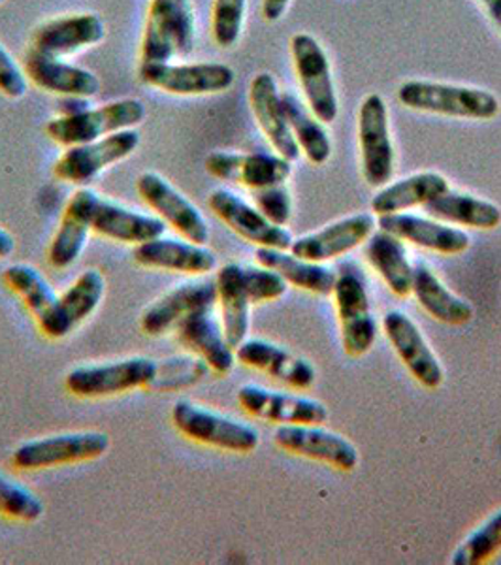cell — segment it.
Listing matches in <instances>:
<instances>
[{
  "label": "cell",
  "mask_w": 501,
  "mask_h": 565,
  "mask_svg": "<svg viewBox=\"0 0 501 565\" xmlns=\"http://www.w3.org/2000/svg\"><path fill=\"white\" fill-rule=\"evenodd\" d=\"M196 23L191 0H151L143 29L140 65L170 63L194 52Z\"/></svg>",
  "instance_id": "obj_1"
},
{
  "label": "cell",
  "mask_w": 501,
  "mask_h": 565,
  "mask_svg": "<svg viewBox=\"0 0 501 565\" xmlns=\"http://www.w3.org/2000/svg\"><path fill=\"white\" fill-rule=\"evenodd\" d=\"M335 308L341 327V345L349 356H362L377 340V321L372 313L367 279L353 260L340 264L335 271Z\"/></svg>",
  "instance_id": "obj_2"
},
{
  "label": "cell",
  "mask_w": 501,
  "mask_h": 565,
  "mask_svg": "<svg viewBox=\"0 0 501 565\" xmlns=\"http://www.w3.org/2000/svg\"><path fill=\"white\" fill-rule=\"evenodd\" d=\"M398 100L417 111L477 121H490L500 114V100L490 90L463 85L405 82L399 85Z\"/></svg>",
  "instance_id": "obj_3"
},
{
  "label": "cell",
  "mask_w": 501,
  "mask_h": 565,
  "mask_svg": "<svg viewBox=\"0 0 501 565\" xmlns=\"http://www.w3.org/2000/svg\"><path fill=\"white\" fill-rule=\"evenodd\" d=\"M148 109L138 98H121L74 116H58L45 125V135L58 146H79L100 140L119 130L132 129L146 119Z\"/></svg>",
  "instance_id": "obj_4"
},
{
  "label": "cell",
  "mask_w": 501,
  "mask_h": 565,
  "mask_svg": "<svg viewBox=\"0 0 501 565\" xmlns=\"http://www.w3.org/2000/svg\"><path fill=\"white\" fill-rule=\"evenodd\" d=\"M157 375V360L129 356L106 364L74 367L66 373L65 386L77 398H108L142 386H153Z\"/></svg>",
  "instance_id": "obj_5"
},
{
  "label": "cell",
  "mask_w": 501,
  "mask_h": 565,
  "mask_svg": "<svg viewBox=\"0 0 501 565\" xmlns=\"http://www.w3.org/2000/svg\"><path fill=\"white\" fill-rule=\"evenodd\" d=\"M172 423L175 430L191 441L228 452L247 455L260 445L257 428H253L250 424L212 412L191 399L175 402L172 407Z\"/></svg>",
  "instance_id": "obj_6"
},
{
  "label": "cell",
  "mask_w": 501,
  "mask_h": 565,
  "mask_svg": "<svg viewBox=\"0 0 501 565\" xmlns=\"http://www.w3.org/2000/svg\"><path fill=\"white\" fill-rule=\"evenodd\" d=\"M108 449L109 437L104 431H68L21 444L12 452V463L13 468L21 471H36L65 463L97 460Z\"/></svg>",
  "instance_id": "obj_7"
},
{
  "label": "cell",
  "mask_w": 501,
  "mask_h": 565,
  "mask_svg": "<svg viewBox=\"0 0 501 565\" xmlns=\"http://www.w3.org/2000/svg\"><path fill=\"white\" fill-rule=\"evenodd\" d=\"M138 148L140 132L135 129L119 130L100 140L71 146L55 162L53 175L72 185H87L97 180L104 170L129 159Z\"/></svg>",
  "instance_id": "obj_8"
},
{
  "label": "cell",
  "mask_w": 501,
  "mask_h": 565,
  "mask_svg": "<svg viewBox=\"0 0 501 565\" xmlns=\"http://www.w3.org/2000/svg\"><path fill=\"white\" fill-rule=\"evenodd\" d=\"M290 53L309 111L324 125L335 121L340 106L330 63L322 45L311 34L298 33L290 39Z\"/></svg>",
  "instance_id": "obj_9"
},
{
  "label": "cell",
  "mask_w": 501,
  "mask_h": 565,
  "mask_svg": "<svg viewBox=\"0 0 501 565\" xmlns=\"http://www.w3.org/2000/svg\"><path fill=\"white\" fill-rule=\"evenodd\" d=\"M138 77L143 85L175 97H204L231 89L236 72L221 63H148L140 65Z\"/></svg>",
  "instance_id": "obj_10"
},
{
  "label": "cell",
  "mask_w": 501,
  "mask_h": 565,
  "mask_svg": "<svg viewBox=\"0 0 501 565\" xmlns=\"http://www.w3.org/2000/svg\"><path fill=\"white\" fill-rule=\"evenodd\" d=\"M359 143L362 178L373 189L386 185L394 175V146L388 129L385 98L373 93L359 109Z\"/></svg>",
  "instance_id": "obj_11"
},
{
  "label": "cell",
  "mask_w": 501,
  "mask_h": 565,
  "mask_svg": "<svg viewBox=\"0 0 501 565\" xmlns=\"http://www.w3.org/2000/svg\"><path fill=\"white\" fill-rule=\"evenodd\" d=\"M136 191L154 215L172 226L181 238L200 245L210 242L206 217L167 178L157 172H143L136 181Z\"/></svg>",
  "instance_id": "obj_12"
},
{
  "label": "cell",
  "mask_w": 501,
  "mask_h": 565,
  "mask_svg": "<svg viewBox=\"0 0 501 565\" xmlns=\"http://www.w3.org/2000/svg\"><path fill=\"white\" fill-rule=\"evenodd\" d=\"M274 444L285 452L328 463L340 471H353L359 466L356 447L319 424H281L274 431Z\"/></svg>",
  "instance_id": "obj_13"
},
{
  "label": "cell",
  "mask_w": 501,
  "mask_h": 565,
  "mask_svg": "<svg viewBox=\"0 0 501 565\" xmlns=\"http://www.w3.org/2000/svg\"><path fill=\"white\" fill-rule=\"evenodd\" d=\"M87 213L90 231L121 244H146L161 238L167 231V223L157 215L135 212L122 204L103 199L93 189H87Z\"/></svg>",
  "instance_id": "obj_14"
},
{
  "label": "cell",
  "mask_w": 501,
  "mask_h": 565,
  "mask_svg": "<svg viewBox=\"0 0 501 565\" xmlns=\"http://www.w3.org/2000/svg\"><path fill=\"white\" fill-rule=\"evenodd\" d=\"M106 295V277L103 271L85 270L76 277L71 287L58 295L57 303L52 311L39 322L42 334L52 340H63L71 335L77 327L89 319Z\"/></svg>",
  "instance_id": "obj_15"
},
{
  "label": "cell",
  "mask_w": 501,
  "mask_h": 565,
  "mask_svg": "<svg viewBox=\"0 0 501 565\" xmlns=\"http://www.w3.org/2000/svg\"><path fill=\"white\" fill-rule=\"evenodd\" d=\"M292 162L281 154L271 153H232L215 151L207 154V174L217 180L232 181L247 186L250 191L266 186L285 185L292 174Z\"/></svg>",
  "instance_id": "obj_16"
},
{
  "label": "cell",
  "mask_w": 501,
  "mask_h": 565,
  "mask_svg": "<svg viewBox=\"0 0 501 565\" xmlns=\"http://www.w3.org/2000/svg\"><path fill=\"white\" fill-rule=\"evenodd\" d=\"M207 206L231 231L258 247L289 250L295 242L285 226H277L264 217L257 207L247 204L238 194L217 189L207 196Z\"/></svg>",
  "instance_id": "obj_17"
},
{
  "label": "cell",
  "mask_w": 501,
  "mask_h": 565,
  "mask_svg": "<svg viewBox=\"0 0 501 565\" xmlns=\"http://www.w3.org/2000/svg\"><path fill=\"white\" fill-rule=\"evenodd\" d=\"M238 404L247 415L266 423L322 424L328 420V409L317 399L270 391L258 385H244L238 391Z\"/></svg>",
  "instance_id": "obj_18"
},
{
  "label": "cell",
  "mask_w": 501,
  "mask_h": 565,
  "mask_svg": "<svg viewBox=\"0 0 501 565\" xmlns=\"http://www.w3.org/2000/svg\"><path fill=\"white\" fill-rule=\"evenodd\" d=\"M383 330L388 341L393 343L399 360L404 362V366L420 385L430 391H436L444 385V367L439 364L430 345L426 343L423 332L409 317L396 309L388 311L383 317Z\"/></svg>",
  "instance_id": "obj_19"
},
{
  "label": "cell",
  "mask_w": 501,
  "mask_h": 565,
  "mask_svg": "<svg viewBox=\"0 0 501 565\" xmlns=\"http://www.w3.org/2000/svg\"><path fill=\"white\" fill-rule=\"evenodd\" d=\"M217 306V285L215 281H189L168 290L167 295L157 298L142 313L140 328L143 334L164 335L175 330L186 316L199 309Z\"/></svg>",
  "instance_id": "obj_20"
},
{
  "label": "cell",
  "mask_w": 501,
  "mask_h": 565,
  "mask_svg": "<svg viewBox=\"0 0 501 565\" xmlns=\"http://www.w3.org/2000/svg\"><path fill=\"white\" fill-rule=\"evenodd\" d=\"M375 218L372 213H359L351 217L335 221L332 225L324 226L322 231L313 232L308 236L295 239L290 245V253L295 257L311 260V263H327L332 258L341 257L360 244H364L373 231Z\"/></svg>",
  "instance_id": "obj_21"
},
{
  "label": "cell",
  "mask_w": 501,
  "mask_h": 565,
  "mask_svg": "<svg viewBox=\"0 0 501 565\" xmlns=\"http://www.w3.org/2000/svg\"><path fill=\"white\" fill-rule=\"evenodd\" d=\"M21 68L29 82H33L40 90L50 95L93 98L100 90V79L93 72L44 55L33 47L25 53Z\"/></svg>",
  "instance_id": "obj_22"
},
{
  "label": "cell",
  "mask_w": 501,
  "mask_h": 565,
  "mask_svg": "<svg viewBox=\"0 0 501 565\" xmlns=\"http://www.w3.org/2000/svg\"><path fill=\"white\" fill-rule=\"evenodd\" d=\"M106 36V25L97 13H74L57 20L45 21L33 33V50L50 55L65 57L100 44Z\"/></svg>",
  "instance_id": "obj_23"
},
{
  "label": "cell",
  "mask_w": 501,
  "mask_h": 565,
  "mask_svg": "<svg viewBox=\"0 0 501 565\" xmlns=\"http://www.w3.org/2000/svg\"><path fill=\"white\" fill-rule=\"evenodd\" d=\"M249 104L250 111L257 119L266 140L270 141L271 148L287 161L295 162L302 151L290 132L276 77L268 72H260L253 77L249 85Z\"/></svg>",
  "instance_id": "obj_24"
},
{
  "label": "cell",
  "mask_w": 501,
  "mask_h": 565,
  "mask_svg": "<svg viewBox=\"0 0 501 565\" xmlns=\"http://www.w3.org/2000/svg\"><path fill=\"white\" fill-rule=\"evenodd\" d=\"M377 226L381 231L391 232L402 242H409L441 255H460L471 245L468 232H463L462 228L444 225L437 218L418 217L412 213L381 215Z\"/></svg>",
  "instance_id": "obj_25"
},
{
  "label": "cell",
  "mask_w": 501,
  "mask_h": 565,
  "mask_svg": "<svg viewBox=\"0 0 501 565\" xmlns=\"http://www.w3.org/2000/svg\"><path fill=\"white\" fill-rule=\"evenodd\" d=\"M236 360L296 391H308L317 380L316 367L311 366V362L271 341L245 340L236 348Z\"/></svg>",
  "instance_id": "obj_26"
},
{
  "label": "cell",
  "mask_w": 501,
  "mask_h": 565,
  "mask_svg": "<svg viewBox=\"0 0 501 565\" xmlns=\"http://www.w3.org/2000/svg\"><path fill=\"white\" fill-rule=\"evenodd\" d=\"M213 309L215 308L199 309L186 316L175 327V334L189 351L199 354V359L206 362L212 372L226 375L234 370V364L238 360L236 351L226 341L223 324H218L217 319L213 317Z\"/></svg>",
  "instance_id": "obj_27"
},
{
  "label": "cell",
  "mask_w": 501,
  "mask_h": 565,
  "mask_svg": "<svg viewBox=\"0 0 501 565\" xmlns=\"http://www.w3.org/2000/svg\"><path fill=\"white\" fill-rule=\"evenodd\" d=\"M135 260L143 268L180 271L189 276H202L217 268V257L206 245L164 236L136 245Z\"/></svg>",
  "instance_id": "obj_28"
},
{
  "label": "cell",
  "mask_w": 501,
  "mask_h": 565,
  "mask_svg": "<svg viewBox=\"0 0 501 565\" xmlns=\"http://www.w3.org/2000/svg\"><path fill=\"white\" fill-rule=\"evenodd\" d=\"M217 285V303L221 306V324L225 330L226 341L236 351L249 334L250 298L244 282L242 264H225L215 277Z\"/></svg>",
  "instance_id": "obj_29"
},
{
  "label": "cell",
  "mask_w": 501,
  "mask_h": 565,
  "mask_svg": "<svg viewBox=\"0 0 501 565\" xmlns=\"http://www.w3.org/2000/svg\"><path fill=\"white\" fill-rule=\"evenodd\" d=\"M89 213H87V186L79 189L72 194L65 213L61 218L55 236H53L50 249H47V260L53 268L65 270L82 257L85 245L89 242L90 234Z\"/></svg>",
  "instance_id": "obj_30"
},
{
  "label": "cell",
  "mask_w": 501,
  "mask_h": 565,
  "mask_svg": "<svg viewBox=\"0 0 501 565\" xmlns=\"http://www.w3.org/2000/svg\"><path fill=\"white\" fill-rule=\"evenodd\" d=\"M364 253L370 266L383 277L393 295L399 298L412 295L415 268L407 257V249L402 239L380 228L366 239Z\"/></svg>",
  "instance_id": "obj_31"
},
{
  "label": "cell",
  "mask_w": 501,
  "mask_h": 565,
  "mask_svg": "<svg viewBox=\"0 0 501 565\" xmlns=\"http://www.w3.org/2000/svg\"><path fill=\"white\" fill-rule=\"evenodd\" d=\"M449 181L436 172H420L405 180L383 186L372 199L375 215L404 213L412 207L426 206L428 202L449 191Z\"/></svg>",
  "instance_id": "obj_32"
},
{
  "label": "cell",
  "mask_w": 501,
  "mask_h": 565,
  "mask_svg": "<svg viewBox=\"0 0 501 565\" xmlns=\"http://www.w3.org/2000/svg\"><path fill=\"white\" fill-rule=\"evenodd\" d=\"M412 295H415L420 308L428 316L450 327L468 324L476 317V309L471 308V303L450 292L445 282L425 264H418L415 268Z\"/></svg>",
  "instance_id": "obj_33"
},
{
  "label": "cell",
  "mask_w": 501,
  "mask_h": 565,
  "mask_svg": "<svg viewBox=\"0 0 501 565\" xmlns=\"http://www.w3.org/2000/svg\"><path fill=\"white\" fill-rule=\"evenodd\" d=\"M255 258L260 266L277 271L285 281L296 289L308 290V292L321 296L332 295V290H334L335 271L322 266L321 263L303 260V258L295 257L292 253L270 249V247H258Z\"/></svg>",
  "instance_id": "obj_34"
},
{
  "label": "cell",
  "mask_w": 501,
  "mask_h": 565,
  "mask_svg": "<svg viewBox=\"0 0 501 565\" xmlns=\"http://www.w3.org/2000/svg\"><path fill=\"white\" fill-rule=\"evenodd\" d=\"M431 218L452 223V225L471 226L479 231H494L501 225V210L494 202L477 199L473 194L447 193L437 196L423 206Z\"/></svg>",
  "instance_id": "obj_35"
},
{
  "label": "cell",
  "mask_w": 501,
  "mask_h": 565,
  "mask_svg": "<svg viewBox=\"0 0 501 565\" xmlns=\"http://www.w3.org/2000/svg\"><path fill=\"white\" fill-rule=\"evenodd\" d=\"M281 104L290 132L295 136L300 151L311 164H324L332 154V141L328 138L322 122L316 116H311L292 93H281Z\"/></svg>",
  "instance_id": "obj_36"
},
{
  "label": "cell",
  "mask_w": 501,
  "mask_h": 565,
  "mask_svg": "<svg viewBox=\"0 0 501 565\" xmlns=\"http://www.w3.org/2000/svg\"><path fill=\"white\" fill-rule=\"evenodd\" d=\"M4 281L8 287L20 296L25 308L33 313L36 321H42L53 306L57 303L58 295L52 282L45 279L42 271L31 264H12L4 270Z\"/></svg>",
  "instance_id": "obj_37"
},
{
  "label": "cell",
  "mask_w": 501,
  "mask_h": 565,
  "mask_svg": "<svg viewBox=\"0 0 501 565\" xmlns=\"http://www.w3.org/2000/svg\"><path fill=\"white\" fill-rule=\"evenodd\" d=\"M501 551V509L495 511L489 521L482 522L476 532L460 543L457 551L450 556L452 565H482L487 564L494 554Z\"/></svg>",
  "instance_id": "obj_38"
},
{
  "label": "cell",
  "mask_w": 501,
  "mask_h": 565,
  "mask_svg": "<svg viewBox=\"0 0 501 565\" xmlns=\"http://www.w3.org/2000/svg\"><path fill=\"white\" fill-rule=\"evenodd\" d=\"M45 513L44 501L0 471V514L21 522H39Z\"/></svg>",
  "instance_id": "obj_39"
},
{
  "label": "cell",
  "mask_w": 501,
  "mask_h": 565,
  "mask_svg": "<svg viewBox=\"0 0 501 565\" xmlns=\"http://www.w3.org/2000/svg\"><path fill=\"white\" fill-rule=\"evenodd\" d=\"M247 0H213L212 33L218 47L228 50L238 44L244 29Z\"/></svg>",
  "instance_id": "obj_40"
},
{
  "label": "cell",
  "mask_w": 501,
  "mask_h": 565,
  "mask_svg": "<svg viewBox=\"0 0 501 565\" xmlns=\"http://www.w3.org/2000/svg\"><path fill=\"white\" fill-rule=\"evenodd\" d=\"M244 282L250 303L271 302L287 292L289 282L266 266H244Z\"/></svg>",
  "instance_id": "obj_41"
},
{
  "label": "cell",
  "mask_w": 501,
  "mask_h": 565,
  "mask_svg": "<svg viewBox=\"0 0 501 565\" xmlns=\"http://www.w3.org/2000/svg\"><path fill=\"white\" fill-rule=\"evenodd\" d=\"M255 207L264 217L277 226H287L292 215V199L289 189L285 185L266 186L253 191Z\"/></svg>",
  "instance_id": "obj_42"
},
{
  "label": "cell",
  "mask_w": 501,
  "mask_h": 565,
  "mask_svg": "<svg viewBox=\"0 0 501 565\" xmlns=\"http://www.w3.org/2000/svg\"><path fill=\"white\" fill-rule=\"evenodd\" d=\"M26 76L12 55L0 44V95L7 98L25 97Z\"/></svg>",
  "instance_id": "obj_43"
},
{
  "label": "cell",
  "mask_w": 501,
  "mask_h": 565,
  "mask_svg": "<svg viewBox=\"0 0 501 565\" xmlns=\"http://www.w3.org/2000/svg\"><path fill=\"white\" fill-rule=\"evenodd\" d=\"M290 0H263V18L270 23L284 18L287 8H289Z\"/></svg>",
  "instance_id": "obj_44"
},
{
  "label": "cell",
  "mask_w": 501,
  "mask_h": 565,
  "mask_svg": "<svg viewBox=\"0 0 501 565\" xmlns=\"http://www.w3.org/2000/svg\"><path fill=\"white\" fill-rule=\"evenodd\" d=\"M87 100L89 98L63 97V103L58 106V116H74V114L84 111V109L89 108Z\"/></svg>",
  "instance_id": "obj_45"
},
{
  "label": "cell",
  "mask_w": 501,
  "mask_h": 565,
  "mask_svg": "<svg viewBox=\"0 0 501 565\" xmlns=\"http://www.w3.org/2000/svg\"><path fill=\"white\" fill-rule=\"evenodd\" d=\"M15 250V239L10 232L0 226V258H8Z\"/></svg>",
  "instance_id": "obj_46"
},
{
  "label": "cell",
  "mask_w": 501,
  "mask_h": 565,
  "mask_svg": "<svg viewBox=\"0 0 501 565\" xmlns=\"http://www.w3.org/2000/svg\"><path fill=\"white\" fill-rule=\"evenodd\" d=\"M479 2L489 12L490 20L494 21V25L501 31V0H479Z\"/></svg>",
  "instance_id": "obj_47"
},
{
  "label": "cell",
  "mask_w": 501,
  "mask_h": 565,
  "mask_svg": "<svg viewBox=\"0 0 501 565\" xmlns=\"http://www.w3.org/2000/svg\"><path fill=\"white\" fill-rule=\"evenodd\" d=\"M0 2H4V0H0Z\"/></svg>",
  "instance_id": "obj_48"
}]
</instances>
